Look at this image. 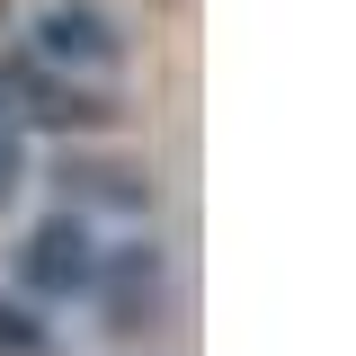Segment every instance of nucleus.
I'll return each instance as SVG.
<instances>
[{
	"mask_svg": "<svg viewBox=\"0 0 356 356\" xmlns=\"http://www.w3.org/2000/svg\"><path fill=\"white\" fill-rule=\"evenodd\" d=\"M89 276H98V259H89V232L72 214L44 222L36 241H27V285H36V294H81Z\"/></svg>",
	"mask_w": 356,
	"mask_h": 356,
	"instance_id": "1",
	"label": "nucleus"
},
{
	"mask_svg": "<svg viewBox=\"0 0 356 356\" xmlns=\"http://www.w3.org/2000/svg\"><path fill=\"white\" fill-rule=\"evenodd\" d=\"M152 303H161V259H152V250H116V276H107V330H116V339L152 330Z\"/></svg>",
	"mask_w": 356,
	"mask_h": 356,
	"instance_id": "2",
	"label": "nucleus"
},
{
	"mask_svg": "<svg viewBox=\"0 0 356 356\" xmlns=\"http://www.w3.org/2000/svg\"><path fill=\"white\" fill-rule=\"evenodd\" d=\"M36 44H44V63H89V72H107V63H116V36H107V18H98V9H44Z\"/></svg>",
	"mask_w": 356,
	"mask_h": 356,
	"instance_id": "3",
	"label": "nucleus"
},
{
	"mask_svg": "<svg viewBox=\"0 0 356 356\" xmlns=\"http://www.w3.org/2000/svg\"><path fill=\"white\" fill-rule=\"evenodd\" d=\"M0 356H36V321L18 303H0Z\"/></svg>",
	"mask_w": 356,
	"mask_h": 356,
	"instance_id": "4",
	"label": "nucleus"
},
{
	"mask_svg": "<svg viewBox=\"0 0 356 356\" xmlns=\"http://www.w3.org/2000/svg\"><path fill=\"white\" fill-rule=\"evenodd\" d=\"M9 187H18V134H9V116H0V205H9Z\"/></svg>",
	"mask_w": 356,
	"mask_h": 356,
	"instance_id": "5",
	"label": "nucleus"
}]
</instances>
